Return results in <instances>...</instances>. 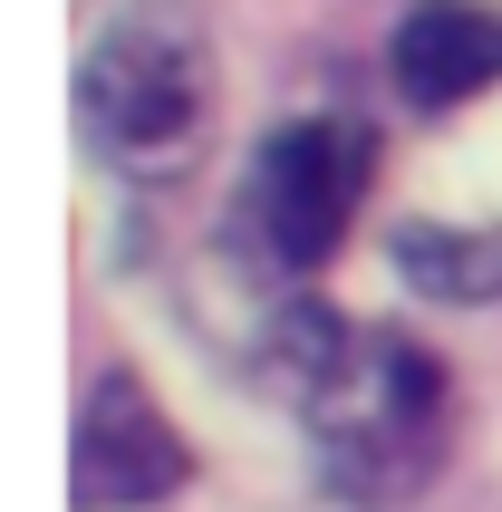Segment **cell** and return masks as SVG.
Here are the masks:
<instances>
[{
  "label": "cell",
  "mask_w": 502,
  "mask_h": 512,
  "mask_svg": "<svg viewBox=\"0 0 502 512\" xmlns=\"http://www.w3.org/2000/svg\"><path fill=\"white\" fill-rule=\"evenodd\" d=\"M271 358L309 426L319 484L348 512H396L435 484L445 426H454V377L425 339L358 329V319L319 310V300H290L271 329Z\"/></svg>",
  "instance_id": "6da1fadb"
},
{
  "label": "cell",
  "mask_w": 502,
  "mask_h": 512,
  "mask_svg": "<svg viewBox=\"0 0 502 512\" xmlns=\"http://www.w3.org/2000/svg\"><path fill=\"white\" fill-rule=\"evenodd\" d=\"M68 116H78L87 165L136 174V184L184 174L213 136V49H203V29L174 20V10H116L78 49Z\"/></svg>",
  "instance_id": "7a4b0ae2"
},
{
  "label": "cell",
  "mask_w": 502,
  "mask_h": 512,
  "mask_svg": "<svg viewBox=\"0 0 502 512\" xmlns=\"http://www.w3.org/2000/svg\"><path fill=\"white\" fill-rule=\"evenodd\" d=\"M367 174H377V136L338 107L280 116L271 136L251 145L242 194H232V242H242L271 281H319L348 242L367 203Z\"/></svg>",
  "instance_id": "3957f363"
},
{
  "label": "cell",
  "mask_w": 502,
  "mask_h": 512,
  "mask_svg": "<svg viewBox=\"0 0 502 512\" xmlns=\"http://www.w3.org/2000/svg\"><path fill=\"white\" fill-rule=\"evenodd\" d=\"M194 484V435L165 416V397L136 368L87 377L68 426V503L78 512H155Z\"/></svg>",
  "instance_id": "277c9868"
},
{
  "label": "cell",
  "mask_w": 502,
  "mask_h": 512,
  "mask_svg": "<svg viewBox=\"0 0 502 512\" xmlns=\"http://www.w3.org/2000/svg\"><path fill=\"white\" fill-rule=\"evenodd\" d=\"M387 78L425 116L474 107L483 87H502V0H406L387 29Z\"/></svg>",
  "instance_id": "5b68a950"
},
{
  "label": "cell",
  "mask_w": 502,
  "mask_h": 512,
  "mask_svg": "<svg viewBox=\"0 0 502 512\" xmlns=\"http://www.w3.org/2000/svg\"><path fill=\"white\" fill-rule=\"evenodd\" d=\"M387 271L406 281V300H435V310H493V300H502V232L396 223L387 232Z\"/></svg>",
  "instance_id": "8992f818"
}]
</instances>
